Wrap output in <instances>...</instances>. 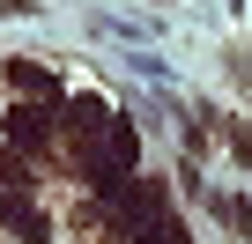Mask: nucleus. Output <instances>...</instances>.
<instances>
[{"instance_id":"obj_1","label":"nucleus","mask_w":252,"mask_h":244,"mask_svg":"<svg viewBox=\"0 0 252 244\" xmlns=\"http://www.w3.org/2000/svg\"><path fill=\"white\" fill-rule=\"evenodd\" d=\"M45 111H30V104H15L8 111V126H0V141H8V148H45Z\"/></svg>"},{"instance_id":"obj_2","label":"nucleus","mask_w":252,"mask_h":244,"mask_svg":"<svg viewBox=\"0 0 252 244\" xmlns=\"http://www.w3.org/2000/svg\"><path fill=\"white\" fill-rule=\"evenodd\" d=\"M8 81H15V89H30V96H52V89H60V81H52L45 67H23V59L8 67Z\"/></svg>"},{"instance_id":"obj_3","label":"nucleus","mask_w":252,"mask_h":244,"mask_svg":"<svg viewBox=\"0 0 252 244\" xmlns=\"http://www.w3.org/2000/svg\"><path fill=\"white\" fill-rule=\"evenodd\" d=\"M0 15H37V0H0Z\"/></svg>"}]
</instances>
